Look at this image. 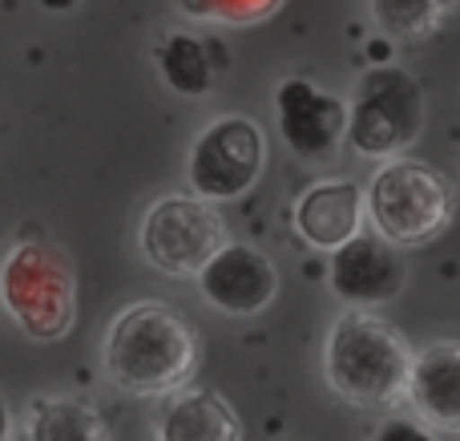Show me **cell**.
<instances>
[{
	"instance_id": "obj_10",
	"label": "cell",
	"mask_w": 460,
	"mask_h": 441,
	"mask_svg": "<svg viewBox=\"0 0 460 441\" xmlns=\"http://www.w3.org/2000/svg\"><path fill=\"white\" fill-rule=\"evenodd\" d=\"M275 118H279V138L287 142V150L295 158L327 162L343 146L348 102L319 89L311 77H287L275 89Z\"/></svg>"
},
{
	"instance_id": "obj_15",
	"label": "cell",
	"mask_w": 460,
	"mask_h": 441,
	"mask_svg": "<svg viewBox=\"0 0 460 441\" xmlns=\"http://www.w3.org/2000/svg\"><path fill=\"white\" fill-rule=\"evenodd\" d=\"M29 441H105L110 426L89 401L77 397H40L24 413V429Z\"/></svg>"
},
{
	"instance_id": "obj_5",
	"label": "cell",
	"mask_w": 460,
	"mask_h": 441,
	"mask_svg": "<svg viewBox=\"0 0 460 441\" xmlns=\"http://www.w3.org/2000/svg\"><path fill=\"white\" fill-rule=\"evenodd\" d=\"M364 215L376 235L396 248H420L437 239L453 219V186L440 170L416 158H384L364 191Z\"/></svg>"
},
{
	"instance_id": "obj_11",
	"label": "cell",
	"mask_w": 460,
	"mask_h": 441,
	"mask_svg": "<svg viewBox=\"0 0 460 441\" xmlns=\"http://www.w3.org/2000/svg\"><path fill=\"white\" fill-rule=\"evenodd\" d=\"M412 418L429 429L432 437H456L460 434V345L456 340H437V345L412 348V364L404 377V393Z\"/></svg>"
},
{
	"instance_id": "obj_14",
	"label": "cell",
	"mask_w": 460,
	"mask_h": 441,
	"mask_svg": "<svg viewBox=\"0 0 460 441\" xmlns=\"http://www.w3.org/2000/svg\"><path fill=\"white\" fill-rule=\"evenodd\" d=\"M154 65H158V77L182 97H207L218 73L215 45L194 32H166L154 49Z\"/></svg>"
},
{
	"instance_id": "obj_18",
	"label": "cell",
	"mask_w": 460,
	"mask_h": 441,
	"mask_svg": "<svg viewBox=\"0 0 460 441\" xmlns=\"http://www.w3.org/2000/svg\"><path fill=\"white\" fill-rule=\"evenodd\" d=\"M376 437L380 441H396V437H412V441H429L432 434L420 426L416 418H392V421H384L380 429H376Z\"/></svg>"
},
{
	"instance_id": "obj_19",
	"label": "cell",
	"mask_w": 460,
	"mask_h": 441,
	"mask_svg": "<svg viewBox=\"0 0 460 441\" xmlns=\"http://www.w3.org/2000/svg\"><path fill=\"white\" fill-rule=\"evenodd\" d=\"M8 437H13V410H8L4 393H0V441H8Z\"/></svg>"
},
{
	"instance_id": "obj_2",
	"label": "cell",
	"mask_w": 460,
	"mask_h": 441,
	"mask_svg": "<svg viewBox=\"0 0 460 441\" xmlns=\"http://www.w3.org/2000/svg\"><path fill=\"white\" fill-rule=\"evenodd\" d=\"M408 364H412L408 337L384 316H376L372 308H348L327 328L323 381L340 401L356 405V410L400 405Z\"/></svg>"
},
{
	"instance_id": "obj_9",
	"label": "cell",
	"mask_w": 460,
	"mask_h": 441,
	"mask_svg": "<svg viewBox=\"0 0 460 441\" xmlns=\"http://www.w3.org/2000/svg\"><path fill=\"white\" fill-rule=\"evenodd\" d=\"M194 280H199V292L210 308H218L223 316H238V320L267 312L279 296V267L254 243L226 239L194 272Z\"/></svg>"
},
{
	"instance_id": "obj_1",
	"label": "cell",
	"mask_w": 460,
	"mask_h": 441,
	"mask_svg": "<svg viewBox=\"0 0 460 441\" xmlns=\"http://www.w3.org/2000/svg\"><path fill=\"white\" fill-rule=\"evenodd\" d=\"M199 337L162 300H137L113 316L102 345L105 373L134 397H166L199 369Z\"/></svg>"
},
{
	"instance_id": "obj_20",
	"label": "cell",
	"mask_w": 460,
	"mask_h": 441,
	"mask_svg": "<svg viewBox=\"0 0 460 441\" xmlns=\"http://www.w3.org/2000/svg\"><path fill=\"white\" fill-rule=\"evenodd\" d=\"M81 0H40V8H49V13H69V8H77Z\"/></svg>"
},
{
	"instance_id": "obj_6",
	"label": "cell",
	"mask_w": 460,
	"mask_h": 441,
	"mask_svg": "<svg viewBox=\"0 0 460 441\" xmlns=\"http://www.w3.org/2000/svg\"><path fill=\"white\" fill-rule=\"evenodd\" d=\"M267 170V138L246 113H223L199 130L186 158V183L207 202H234L259 186Z\"/></svg>"
},
{
	"instance_id": "obj_13",
	"label": "cell",
	"mask_w": 460,
	"mask_h": 441,
	"mask_svg": "<svg viewBox=\"0 0 460 441\" xmlns=\"http://www.w3.org/2000/svg\"><path fill=\"white\" fill-rule=\"evenodd\" d=\"M158 437L162 441H238L243 421L234 405L215 389H194L186 381L182 389L166 393V405L158 413Z\"/></svg>"
},
{
	"instance_id": "obj_12",
	"label": "cell",
	"mask_w": 460,
	"mask_h": 441,
	"mask_svg": "<svg viewBox=\"0 0 460 441\" xmlns=\"http://www.w3.org/2000/svg\"><path fill=\"white\" fill-rule=\"evenodd\" d=\"M364 227V191L351 178H319L295 202V231L311 251L327 256Z\"/></svg>"
},
{
	"instance_id": "obj_7",
	"label": "cell",
	"mask_w": 460,
	"mask_h": 441,
	"mask_svg": "<svg viewBox=\"0 0 460 441\" xmlns=\"http://www.w3.org/2000/svg\"><path fill=\"white\" fill-rule=\"evenodd\" d=\"M226 243V223L215 202L199 194H166L146 211L137 227V248L146 264L158 267L162 275L194 280L202 264Z\"/></svg>"
},
{
	"instance_id": "obj_16",
	"label": "cell",
	"mask_w": 460,
	"mask_h": 441,
	"mask_svg": "<svg viewBox=\"0 0 460 441\" xmlns=\"http://www.w3.org/2000/svg\"><path fill=\"white\" fill-rule=\"evenodd\" d=\"M367 13L388 40H424L448 16L440 0H367Z\"/></svg>"
},
{
	"instance_id": "obj_3",
	"label": "cell",
	"mask_w": 460,
	"mask_h": 441,
	"mask_svg": "<svg viewBox=\"0 0 460 441\" xmlns=\"http://www.w3.org/2000/svg\"><path fill=\"white\" fill-rule=\"evenodd\" d=\"M0 308L29 340H61L77 324V275L61 248L24 239L0 259Z\"/></svg>"
},
{
	"instance_id": "obj_4",
	"label": "cell",
	"mask_w": 460,
	"mask_h": 441,
	"mask_svg": "<svg viewBox=\"0 0 460 441\" xmlns=\"http://www.w3.org/2000/svg\"><path fill=\"white\" fill-rule=\"evenodd\" d=\"M424 118L429 102L420 81L404 65H372L351 86L343 146H351L359 158H396L420 142Z\"/></svg>"
},
{
	"instance_id": "obj_21",
	"label": "cell",
	"mask_w": 460,
	"mask_h": 441,
	"mask_svg": "<svg viewBox=\"0 0 460 441\" xmlns=\"http://www.w3.org/2000/svg\"><path fill=\"white\" fill-rule=\"evenodd\" d=\"M456 4H460V0H440V8H445V13H456Z\"/></svg>"
},
{
	"instance_id": "obj_8",
	"label": "cell",
	"mask_w": 460,
	"mask_h": 441,
	"mask_svg": "<svg viewBox=\"0 0 460 441\" xmlns=\"http://www.w3.org/2000/svg\"><path fill=\"white\" fill-rule=\"evenodd\" d=\"M408 284V264L404 248L388 243L384 235L364 231L327 251V288L343 300L348 308H380L404 292Z\"/></svg>"
},
{
	"instance_id": "obj_17",
	"label": "cell",
	"mask_w": 460,
	"mask_h": 441,
	"mask_svg": "<svg viewBox=\"0 0 460 441\" xmlns=\"http://www.w3.org/2000/svg\"><path fill=\"white\" fill-rule=\"evenodd\" d=\"M182 13H190L194 21H210V24H259L270 13L283 8V0H178Z\"/></svg>"
}]
</instances>
